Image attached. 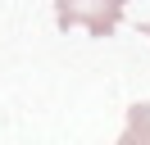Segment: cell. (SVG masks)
I'll list each match as a JSON object with an SVG mask.
<instances>
[{
  "label": "cell",
  "instance_id": "6da1fadb",
  "mask_svg": "<svg viewBox=\"0 0 150 145\" xmlns=\"http://www.w3.org/2000/svg\"><path fill=\"white\" fill-rule=\"evenodd\" d=\"M127 0H55V23L64 27H86L91 36H114V27L123 23Z\"/></svg>",
  "mask_w": 150,
  "mask_h": 145
},
{
  "label": "cell",
  "instance_id": "7a4b0ae2",
  "mask_svg": "<svg viewBox=\"0 0 150 145\" xmlns=\"http://www.w3.org/2000/svg\"><path fill=\"white\" fill-rule=\"evenodd\" d=\"M118 145H150V104H132L127 109V127H123Z\"/></svg>",
  "mask_w": 150,
  "mask_h": 145
},
{
  "label": "cell",
  "instance_id": "3957f363",
  "mask_svg": "<svg viewBox=\"0 0 150 145\" xmlns=\"http://www.w3.org/2000/svg\"><path fill=\"white\" fill-rule=\"evenodd\" d=\"M141 36H150V23H146V27H141Z\"/></svg>",
  "mask_w": 150,
  "mask_h": 145
}]
</instances>
